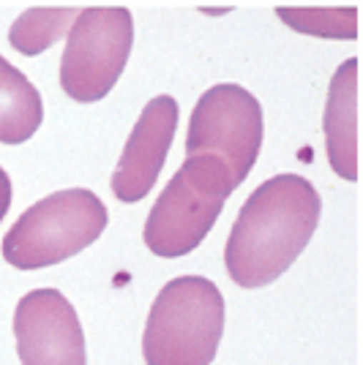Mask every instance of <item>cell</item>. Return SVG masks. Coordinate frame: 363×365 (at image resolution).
<instances>
[{"mask_svg":"<svg viewBox=\"0 0 363 365\" xmlns=\"http://www.w3.org/2000/svg\"><path fill=\"white\" fill-rule=\"evenodd\" d=\"M224 333V297L202 275L172 278L145 322L142 354L148 365H211Z\"/></svg>","mask_w":363,"mask_h":365,"instance_id":"cell-2","label":"cell"},{"mask_svg":"<svg viewBox=\"0 0 363 365\" xmlns=\"http://www.w3.org/2000/svg\"><path fill=\"white\" fill-rule=\"evenodd\" d=\"M44 104L28 76L0 55V142L22 145L39 131Z\"/></svg>","mask_w":363,"mask_h":365,"instance_id":"cell-10","label":"cell"},{"mask_svg":"<svg viewBox=\"0 0 363 365\" xmlns=\"http://www.w3.org/2000/svg\"><path fill=\"white\" fill-rule=\"evenodd\" d=\"M178 125V101L172 96H156L142 109L134 131L112 172V194L121 202H139L148 197L164 167L166 153Z\"/></svg>","mask_w":363,"mask_h":365,"instance_id":"cell-8","label":"cell"},{"mask_svg":"<svg viewBox=\"0 0 363 365\" xmlns=\"http://www.w3.org/2000/svg\"><path fill=\"white\" fill-rule=\"evenodd\" d=\"M134 44V19L123 6H91L76 14L61 61V88L79 104L115 88Z\"/></svg>","mask_w":363,"mask_h":365,"instance_id":"cell-5","label":"cell"},{"mask_svg":"<svg viewBox=\"0 0 363 365\" xmlns=\"http://www.w3.org/2000/svg\"><path fill=\"white\" fill-rule=\"evenodd\" d=\"M262 148V107L241 85H213L202 93L186 131V158L222 161L235 185L257 164Z\"/></svg>","mask_w":363,"mask_h":365,"instance_id":"cell-6","label":"cell"},{"mask_svg":"<svg viewBox=\"0 0 363 365\" xmlns=\"http://www.w3.org/2000/svg\"><path fill=\"white\" fill-rule=\"evenodd\" d=\"M276 16L292 31L309 33L317 38H344L358 36V9H319V6H279Z\"/></svg>","mask_w":363,"mask_h":365,"instance_id":"cell-12","label":"cell"},{"mask_svg":"<svg viewBox=\"0 0 363 365\" xmlns=\"http://www.w3.org/2000/svg\"><path fill=\"white\" fill-rule=\"evenodd\" d=\"M79 9L71 6H33L9 31V41L22 55H41L63 36H69Z\"/></svg>","mask_w":363,"mask_h":365,"instance_id":"cell-11","label":"cell"},{"mask_svg":"<svg viewBox=\"0 0 363 365\" xmlns=\"http://www.w3.org/2000/svg\"><path fill=\"white\" fill-rule=\"evenodd\" d=\"M104 202L88 188H66L31 205L3 237V257L16 270H39L74 257L106 229Z\"/></svg>","mask_w":363,"mask_h":365,"instance_id":"cell-4","label":"cell"},{"mask_svg":"<svg viewBox=\"0 0 363 365\" xmlns=\"http://www.w3.org/2000/svg\"><path fill=\"white\" fill-rule=\"evenodd\" d=\"M14 338L22 365H88L79 317L58 289H33L19 300Z\"/></svg>","mask_w":363,"mask_h":365,"instance_id":"cell-7","label":"cell"},{"mask_svg":"<svg viewBox=\"0 0 363 365\" xmlns=\"http://www.w3.org/2000/svg\"><path fill=\"white\" fill-rule=\"evenodd\" d=\"M322 202L314 185L298 175H276L243 202L227 237L224 264L243 289H259L284 275L309 245Z\"/></svg>","mask_w":363,"mask_h":365,"instance_id":"cell-1","label":"cell"},{"mask_svg":"<svg viewBox=\"0 0 363 365\" xmlns=\"http://www.w3.org/2000/svg\"><path fill=\"white\" fill-rule=\"evenodd\" d=\"M328 158L339 178L358 180V61L349 58L333 74L325 104Z\"/></svg>","mask_w":363,"mask_h":365,"instance_id":"cell-9","label":"cell"},{"mask_svg":"<svg viewBox=\"0 0 363 365\" xmlns=\"http://www.w3.org/2000/svg\"><path fill=\"white\" fill-rule=\"evenodd\" d=\"M235 188L222 161L211 155L186 158L145 221V245L164 259L192 254L208 237Z\"/></svg>","mask_w":363,"mask_h":365,"instance_id":"cell-3","label":"cell"},{"mask_svg":"<svg viewBox=\"0 0 363 365\" xmlns=\"http://www.w3.org/2000/svg\"><path fill=\"white\" fill-rule=\"evenodd\" d=\"M9 205H11V178L6 175V169L0 167V221L9 213Z\"/></svg>","mask_w":363,"mask_h":365,"instance_id":"cell-13","label":"cell"}]
</instances>
